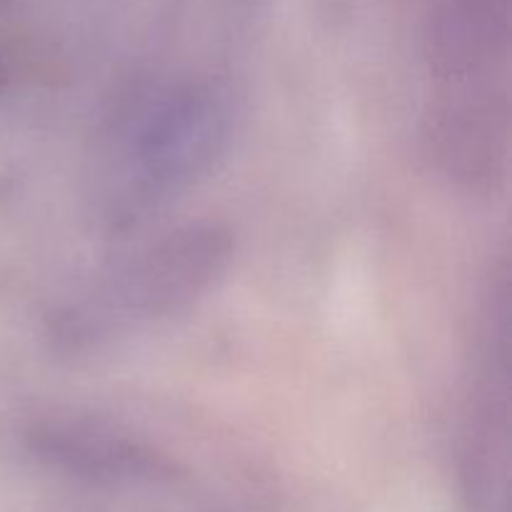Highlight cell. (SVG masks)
I'll return each mask as SVG.
<instances>
[{
    "label": "cell",
    "instance_id": "cell-1",
    "mask_svg": "<svg viewBox=\"0 0 512 512\" xmlns=\"http://www.w3.org/2000/svg\"><path fill=\"white\" fill-rule=\"evenodd\" d=\"M425 60L440 168L465 188L495 190L510 158V0H435Z\"/></svg>",
    "mask_w": 512,
    "mask_h": 512
},
{
    "label": "cell",
    "instance_id": "cell-2",
    "mask_svg": "<svg viewBox=\"0 0 512 512\" xmlns=\"http://www.w3.org/2000/svg\"><path fill=\"white\" fill-rule=\"evenodd\" d=\"M230 238L213 225H188L115 265L93 293L60 318L58 338L70 345L130 323L168 318L220 278Z\"/></svg>",
    "mask_w": 512,
    "mask_h": 512
},
{
    "label": "cell",
    "instance_id": "cell-3",
    "mask_svg": "<svg viewBox=\"0 0 512 512\" xmlns=\"http://www.w3.org/2000/svg\"><path fill=\"white\" fill-rule=\"evenodd\" d=\"M508 393V273L503 268L485 295L465 393V478L475 508L483 512L505 503Z\"/></svg>",
    "mask_w": 512,
    "mask_h": 512
},
{
    "label": "cell",
    "instance_id": "cell-4",
    "mask_svg": "<svg viewBox=\"0 0 512 512\" xmlns=\"http://www.w3.org/2000/svg\"><path fill=\"white\" fill-rule=\"evenodd\" d=\"M30 450L45 468L95 488H130L173 475L163 455L90 420L43 423L30 435Z\"/></svg>",
    "mask_w": 512,
    "mask_h": 512
}]
</instances>
